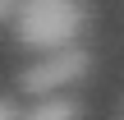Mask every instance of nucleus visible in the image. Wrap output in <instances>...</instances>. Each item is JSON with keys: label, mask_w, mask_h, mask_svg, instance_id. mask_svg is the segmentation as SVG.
I'll use <instances>...</instances> for the list:
<instances>
[{"label": "nucleus", "mask_w": 124, "mask_h": 120, "mask_svg": "<svg viewBox=\"0 0 124 120\" xmlns=\"http://www.w3.org/2000/svg\"><path fill=\"white\" fill-rule=\"evenodd\" d=\"M9 23L28 51H55V46L78 42L87 23V5L83 0H18Z\"/></svg>", "instance_id": "obj_1"}, {"label": "nucleus", "mask_w": 124, "mask_h": 120, "mask_svg": "<svg viewBox=\"0 0 124 120\" xmlns=\"http://www.w3.org/2000/svg\"><path fill=\"white\" fill-rule=\"evenodd\" d=\"M87 69H92V55H87L78 42H69V46H55V51H46L41 60H32V65L18 74V88L32 92V97H46V92L74 88Z\"/></svg>", "instance_id": "obj_2"}, {"label": "nucleus", "mask_w": 124, "mask_h": 120, "mask_svg": "<svg viewBox=\"0 0 124 120\" xmlns=\"http://www.w3.org/2000/svg\"><path fill=\"white\" fill-rule=\"evenodd\" d=\"M28 116H32V120H74V116H83V106H78L74 97L46 92V97H37V102L28 106Z\"/></svg>", "instance_id": "obj_3"}, {"label": "nucleus", "mask_w": 124, "mask_h": 120, "mask_svg": "<svg viewBox=\"0 0 124 120\" xmlns=\"http://www.w3.org/2000/svg\"><path fill=\"white\" fill-rule=\"evenodd\" d=\"M18 116H23V111H18L14 102H5V97H0V120H18Z\"/></svg>", "instance_id": "obj_4"}, {"label": "nucleus", "mask_w": 124, "mask_h": 120, "mask_svg": "<svg viewBox=\"0 0 124 120\" xmlns=\"http://www.w3.org/2000/svg\"><path fill=\"white\" fill-rule=\"evenodd\" d=\"M14 9H18V0H0V23H9V18H14Z\"/></svg>", "instance_id": "obj_5"}]
</instances>
